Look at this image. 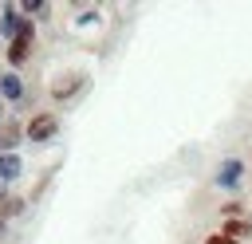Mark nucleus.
I'll return each mask as SVG.
<instances>
[{
	"instance_id": "8",
	"label": "nucleus",
	"mask_w": 252,
	"mask_h": 244,
	"mask_svg": "<svg viewBox=\"0 0 252 244\" xmlns=\"http://www.w3.org/2000/svg\"><path fill=\"white\" fill-rule=\"evenodd\" d=\"M220 236H228V240H244V236H252V220L248 216H236V220H224V228H220Z\"/></svg>"
},
{
	"instance_id": "12",
	"label": "nucleus",
	"mask_w": 252,
	"mask_h": 244,
	"mask_svg": "<svg viewBox=\"0 0 252 244\" xmlns=\"http://www.w3.org/2000/svg\"><path fill=\"white\" fill-rule=\"evenodd\" d=\"M205 244H236V240H228V236H220V232H217V236H205Z\"/></svg>"
},
{
	"instance_id": "3",
	"label": "nucleus",
	"mask_w": 252,
	"mask_h": 244,
	"mask_svg": "<svg viewBox=\"0 0 252 244\" xmlns=\"http://www.w3.org/2000/svg\"><path fill=\"white\" fill-rule=\"evenodd\" d=\"M0 31H4L8 39H16V35H24V31H35V28H32V20H28L16 4H4V8H0Z\"/></svg>"
},
{
	"instance_id": "4",
	"label": "nucleus",
	"mask_w": 252,
	"mask_h": 244,
	"mask_svg": "<svg viewBox=\"0 0 252 244\" xmlns=\"http://www.w3.org/2000/svg\"><path fill=\"white\" fill-rule=\"evenodd\" d=\"M32 51H35V31H24V35H16V39H8V47H4V55H8V63L20 71L28 59H32Z\"/></svg>"
},
{
	"instance_id": "1",
	"label": "nucleus",
	"mask_w": 252,
	"mask_h": 244,
	"mask_svg": "<svg viewBox=\"0 0 252 244\" xmlns=\"http://www.w3.org/2000/svg\"><path fill=\"white\" fill-rule=\"evenodd\" d=\"M83 87H87V79H83L79 71H63V75H55V79H51L47 94H51V102H55V106H63V102H71Z\"/></svg>"
},
{
	"instance_id": "14",
	"label": "nucleus",
	"mask_w": 252,
	"mask_h": 244,
	"mask_svg": "<svg viewBox=\"0 0 252 244\" xmlns=\"http://www.w3.org/2000/svg\"><path fill=\"white\" fill-rule=\"evenodd\" d=\"M0 236H4V220H0Z\"/></svg>"
},
{
	"instance_id": "7",
	"label": "nucleus",
	"mask_w": 252,
	"mask_h": 244,
	"mask_svg": "<svg viewBox=\"0 0 252 244\" xmlns=\"http://www.w3.org/2000/svg\"><path fill=\"white\" fill-rule=\"evenodd\" d=\"M20 173H24V161H20V153H0V185L16 181Z\"/></svg>"
},
{
	"instance_id": "15",
	"label": "nucleus",
	"mask_w": 252,
	"mask_h": 244,
	"mask_svg": "<svg viewBox=\"0 0 252 244\" xmlns=\"http://www.w3.org/2000/svg\"><path fill=\"white\" fill-rule=\"evenodd\" d=\"M0 118H4V106H0Z\"/></svg>"
},
{
	"instance_id": "11",
	"label": "nucleus",
	"mask_w": 252,
	"mask_h": 244,
	"mask_svg": "<svg viewBox=\"0 0 252 244\" xmlns=\"http://www.w3.org/2000/svg\"><path fill=\"white\" fill-rule=\"evenodd\" d=\"M16 8H20V12H24V16H28V20H32V16H35V12H51V8H47V4H43V0H20V4H16Z\"/></svg>"
},
{
	"instance_id": "6",
	"label": "nucleus",
	"mask_w": 252,
	"mask_h": 244,
	"mask_svg": "<svg viewBox=\"0 0 252 244\" xmlns=\"http://www.w3.org/2000/svg\"><path fill=\"white\" fill-rule=\"evenodd\" d=\"M28 138V130L16 122V118H4L0 122V153H16V146Z\"/></svg>"
},
{
	"instance_id": "5",
	"label": "nucleus",
	"mask_w": 252,
	"mask_h": 244,
	"mask_svg": "<svg viewBox=\"0 0 252 244\" xmlns=\"http://www.w3.org/2000/svg\"><path fill=\"white\" fill-rule=\"evenodd\" d=\"M240 181H244V161L240 157H224L213 173V185H220V189H240Z\"/></svg>"
},
{
	"instance_id": "16",
	"label": "nucleus",
	"mask_w": 252,
	"mask_h": 244,
	"mask_svg": "<svg viewBox=\"0 0 252 244\" xmlns=\"http://www.w3.org/2000/svg\"><path fill=\"white\" fill-rule=\"evenodd\" d=\"M0 83H4V75H0Z\"/></svg>"
},
{
	"instance_id": "13",
	"label": "nucleus",
	"mask_w": 252,
	"mask_h": 244,
	"mask_svg": "<svg viewBox=\"0 0 252 244\" xmlns=\"http://www.w3.org/2000/svg\"><path fill=\"white\" fill-rule=\"evenodd\" d=\"M4 197H8V189H4V185H0V201H4Z\"/></svg>"
},
{
	"instance_id": "2",
	"label": "nucleus",
	"mask_w": 252,
	"mask_h": 244,
	"mask_svg": "<svg viewBox=\"0 0 252 244\" xmlns=\"http://www.w3.org/2000/svg\"><path fill=\"white\" fill-rule=\"evenodd\" d=\"M24 130H28V142H51L59 134V114L55 110H39Z\"/></svg>"
},
{
	"instance_id": "10",
	"label": "nucleus",
	"mask_w": 252,
	"mask_h": 244,
	"mask_svg": "<svg viewBox=\"0 0 252 244\" xmlns=\"http://www.w3.org/2000/svg\"><path fill=\"white\" fill-rule=\"evenodd\" d=\"M24 209H28V201H24V197H12V193H8V197L0 201V220H12V216H20Z\"/></svg>"
},
{
	"instance_id": "9",
	"label": "nucleus",
	"mask_w": 252,
	"mask_h": 244,
	"mask_svg": "<svg viewBox=\"0 0 252 244\" xmlns=\"http://www.w3.org/2000/svg\"><path fill=\"white\" fill-rule=\"evenodd\" d=\"M0 94H4L8 102H16V98H24V79H20L16 71H8V75H4V83H0Z\"/></svg>"
}]
</instances>
